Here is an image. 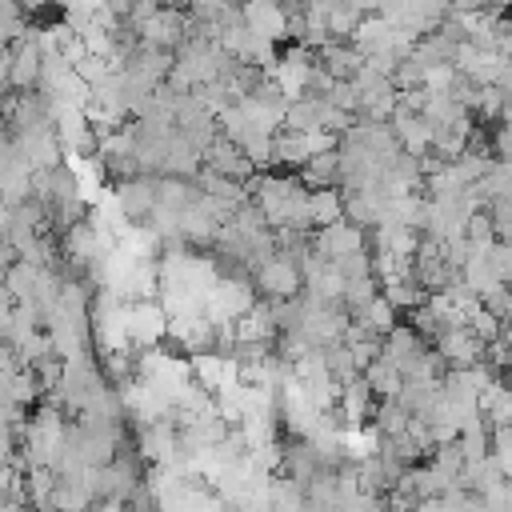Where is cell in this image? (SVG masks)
I'll return each instance as SVG.
<instances>
[{
    "instance_id": "cell-11",
    "label": "cell",
    "mask_w": 512,
    "mask_h": 512,
    "mask_svg": "<svg viewBox=\"0 0 512 512\" xmlns=\"http://www.w3.org/2000/svg\"><path fill=\"white\" fill-rule=\"evenodd\" d=\"M480 420H488L492 428L512 424V384H504L500 376L480 392Z\"/></svg>"
},
{
    "instance_id": "cell-5",
    "label": "cell",
    "mask_w": 512,
    "mask_h": 512,
    "mask_svg": "<svg viewBox=\"0 0 512 512\" xmlns=\"http://www.w3.org/2000/svg\"><path fill=\"white\" fill-rule=\"evenodd\" d=\"M380 356H388V360L408 376V372H416L420 360L428 356V344H424V336H420L412 324H396V328L380 340Z\"/></svg>"
},
{
    "instance_id": "cell-9",
    "label": "cell",
    "mask_w": 512,
    "mask_h": 512,
    "mask_svg": "<svg viewBox=\"0 0 512 512\" xmlns=\"http://www.w3.org/2000/svg\"><path fill=\"white\" fill-rule=\"evenodd\" d=\"M336 404H340L344 420L356 428V424H360V420L372 412V388H368V380H364V376L340 380V396H336Z\"/></svg>"
},
{
    "instance_id": "cell-15",
    "label": "cell",
    "mask_w": 512,
    "mask_h": 512,
    "mask_svg": "<svg viewBox=\"0 0 512 512\" xmlns=\"http://www.w3.org/2000/svg\"><path fill=\"white\" fill-rule=\"evenodd\" d=\"M492 452H512V424L492 428Z\"/></svg>"
},
{
    "instance_id": "cell-1",
    "label": "cell",
    "mask_w": 512,
    "mask_h": 512,
    "mask_svg": "<svg viewBox=\"0 0 512 512\" xmlns=\"http://www.w3.org/2000/svg\"><path fill=\"white\" fill-rule=\"evenodd\" d=\"M168 332V312L160 300H124V336L128 348H152Z\"/></svg>"
},
{
    "instance_id": "cell-14",
    "label": "cell",
    "mask_w": 512,
    "mask_h": 512,
    "mask_svg": "<svg viewBox=\"0 0 512 512\" xmlns=\"http://www.w3.org/2000/svg\"><path fill=\"white\" fill-rule=\"evenodd\" d=\"M488 268H492L496 284H508V288H512V244L496 240V244L488 248Z\"/></svg>"
},
{
    "instance_id": "cell-2",
    "label": "cell",
    "mask_w": 512,
    "mask_h": 512,
    "mask_svg": "<svg viewBox=\"0 0 512 512\" xmlns=\"http://www.w3.org/2000/svg\"><path fill=\"white\" fill-rule=\"evenodd\" d=\"M252 272H256V284L264 288V296H272V300H296V292L304 288V272L288 252H272Z\"/></svg>"
},
{
    "instance_id": "cell-6",
    "label": "cell",
    "mask_w": 512,
    "mask_h": 512,
    "mask_svg": "<svg viewBox=\"0 0 512 512\" xmlns=\"http://www.w3.org/2000/svg\"><path fill=\"white\" fill-rule=\"evenodd\" d=\"M136 28H140V44H152V48H164V52L180 48V44H184V32H188L184 16L172 12V8H156V12L144 16Z\"/></svg>"
},
{
    "instance_id": "cell-12",
    "label": "cell",
    "mask_w": 512,
    "mask_h": 512,
    "mask_svg": "<svg viewBox=\"0 0 512 512\" xmlns=\"http://www.w3.org/2000/svg\"><path fill=\"white\" fill-rule=\"evenodd\" d=\"M344 220V196L336 188H308V224L328 228Z\"/></svg>"
},
{
    "instance_id": "cell-13",
    "label": "cell",
    "mask_w": 512,
    "mask_h": 512,
    "mask_svg": "<svg viewBox=\"0 0 512 512\" xmlns=\"http://www.w3.org/2000/svg\"><path fill=\"white\" fill-rule=\"evenodd\" d=\"M300 176H304V184H308V188H332V184L340 180V152H336V148H328V152L312 156V160L300 168Z\"/></svg>"
},
{
    "instance_id": "cell-7",
    "label": "cell",
    "mask_w": 512,
    "mask_h": 512,
    "mask_svg": "<svg viewBox=\"0 0 512 512\" xmlns=\"http://www.w3.org/2000/svg\"><path fill=\"white\" fill-rule=\"evenodd\" d=\"M392 136L400 140V148L408 152V156H428V148H432V124L420 116V112H412V108H400L396 104V112H392Z\"/></svg>"
},
{
    "instance_id": "cell-3",
    "label": "cell",
    "mask_w": 512,
    "mask_h": 512,
    "mask_svg": "<svg viewBox=\"0 0 512 512\" xmlns=\"http://www.w3.org/2000/svg\"><path fill=\"white\" fill-rule=\"evenodd\" d=\"M364 248H368L364 228L360 224H348V220H336V224H328V228H320L312 236V252L320 260H328V264H340V260H348V256H356Z\"/></svg>"
},
{
    "instance_id": "cell-10",
    "label": "cell",
    "mask_w": 512,
    "mask_h": 512,
    "mask_svg": "<svg viewBox=\"0 0 512 512\" xmlns=\"http://www.w3.org/2000/svg\"><path fill=\"white\" fill-rule=\"evenodd\" d=\"M360 376L368 380L372 396H380V400H396V396H400V388H404V372H400L388 356H376Z\"/></svg>"
},
{
    "instance_id": "cell-8",
    "label": "cell",
    "mask_w": 512,
    "mask_h": 512,
    "mask_svg": "<svg viewBox=\"0 0 512 512\" xmlns=\"http://www.w3.org/2000/svg\"><path fill=\"white\" fill-rule=\"evenodd\" d=\"M116 208L124 212V220H144L156 212V176H128L116 188Z\"/></svg>"
},
{
    "instance_id": "cell-4",
    "label": "cell",
    "mask_w": 512,
    "mask_h": 512,
    "mask_svg": "<svg viewBox=\"0 0 512 512\" xmlns=\"http://www.w3.org/2000/svg\"><path fill=\"white\" fill-rule=\"evenodd\" d=\"M436 352H440V360H444L448 368H472V364H484L488 344H484L468 324H456V328H448V332L436 340Z\"/></svg>"
}]
</instances>
